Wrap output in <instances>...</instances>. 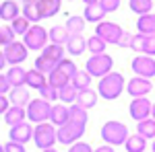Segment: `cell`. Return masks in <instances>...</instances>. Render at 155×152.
I'll return each mask as SVG.
<instances>
[{
  "mask_svg": "<svg viewBox=\"0 0 155 152\" xmlns=\"http://www.w3.org/2000/svg\"><path fill=\"white\" fill-rule=\"evenodd\" d=\"M151 109H153V105L149 103L147 97H143V99H132L130 107H128L130 117L137 121V123H141V121H145V119H149V117H151Z\"/></svg>",
  "mask_w": 155,
  "mask_h": 152,
  "instance_id": "cell-11",
  "label": "cell"
},
{
  "mask_svg": "<svg viewBox=\"0 0 155 152\" xmlns=\"http://www.w3.org/2000/svg\"><path fill=\"white\" fill-rule=\"evenodd\" d=\"M137 134L143 136L145 140H155V119H153V117H149V119L141 121V123L137 126Z\"/></svg>",
  "mask_w": 155,
  "mask_h": 152,
  "instance_id": "cell-32",
  "label": "cell"
},
{
  "mask_svg": "<svg viewBox=\"0 0 155 152\" xmlns=\"http://www.w3.org/2000/svg\"><path fill=\"white\" fill-rule=\"evenodd\" d=\"M68 121H74V123L87 126V121H89V113H87V109L79 107L77 103L71 105V107H68Z\"/></svg>",
  "mask_w": 155,
  "mask_h": 152,
  "instance_id": "cell-27",
  "label": "cell"
},
{
  "mask_svg": "<svg viewBox=\"0 0 155 152\" xmlns=\"http://www.w3.org/2000/svg\"><path fill=\"white\" fill-rule=\"evenodd\" d=\"M106 19V11L101 8V0H87L85 2V21L89 23H104Z\"/></svg>",
  "mask_w": 155,
  "mask_h": 152,
  "instance_id": "cell-15",
  "label": "cell"
},
{
  "mask_svg": "<svg viewBox=\"0 0 155 152\" xmlns=\"http://www.w3.org/2000/svg\"><path fill=\"white\" fill-rule=\"evenodd\" d=\"M101 8L106 11V14L107 12H114L120 8V2L118 0H101Z\"/></svg>",
  "mask_w": 155,
  "mask_h": 152,
  "instance_id": "cell-43",
  "label": "cell"
},
{
  "mask_svg": "<svg viewBox=\"0 0 155 152\" xmlns=\"http://www.w3.org/2000/svg\"><path fill=\"white\" fill-rule=\"evenodd\" d=\"M128 6L139 17H145V14H151V8H155V2H151V0H130Z\"/></svg>",
  "mask_w": 155,
  "mask_h": 152,
  "instance_id": "cell-30",
  "label": "cell"
},
{
  "mask_svg": "<svg viewBox=\"0 0 155 152\" xmlns=\"http://www.w3.org/2000/svg\"><path fill=\"white\" fill-rule=\"evenodd\" d=\"M151 152H155V140H153V144H151Z\"/></svg>",
  "mask_w": 155,
  "mask_h": 152,
  "instance_id": "cell-52",
  "label": "cell"
},
{
  "mask_svg": "<svg viewBox=\"0 0 155 152\" xmlns=\"http://www.w3.org/2000/svg\"><path fill=\"white\" fill-rule=\"evenodd\" d=\"M106 45L107 43L97 35H91L87 39V49L91 51V56H101V54H106Z\"/></svg>",
  "mask_w": 155,
  "mask_h": 152,
  "instance_id": "cell-34",
  "label": "cell"
},
{
  "mask_svg": "<svg viewBox=\"0 0 155 152\" xmlns=\"http://www.w3.org/2000/svg\"><path fill=\"white\" fill-rule=\"evenodd\" d=\"M8 138H11V142H17V144H23L25 146L29 140H33V128H31V123L23 121V123L11 128L8 129Z\"/></svg>",
  "mask_w": 155,
  "mask_h": 152,
  "instance_id": "cell-14",
  "label": "cell"
},
{
  "mask_svg": "<svg viewBox=\"0 0 155 152\" xmlns=\"http://www.w3.org/2000/svg\"><path fill=\"white\" fill-rule=\"evenodd\" d=\"M6 66V58H4V54L0 51V72H2V68Z\"/></svg>",
  "mask_w": 155,
  "mask_h": 152,
  "instance_id": "cell-49",
  "label": "cell"
},
{
  "mask_svg": "<svg viewBox=\"0 0 155 152\" xmlns=\"http://www.w3.org/2000/svg\"><path fill=\"white\" fill-rule=\"evenodd\" d=\"M48 31L41 27V25H31V29L23 35V43L27 49H33V51H44L48 47Z\"/></svg>",
  "mask_w": 155,
  "mask_h": 152,
  "instance_id": "cell-5",
  "label": "cell"
},
{
  "mask_svg": "<svg viewBox=\"0 0 155 152\" xmlns=\"http://www.w3.org/2000/svg\"><path fill=\"white\" fill-rule=\"evenodd\" d=\"M58 129V142L60 144H77V142H81L85 134V126L81 123H74V121H68V123H64L62 128H56Z\"/></svg>",
  "mask_w": 155,
  "mask_h": 152,
  "instance_id": "cell-8",
  "label": "cell"
},
{
  "mask_svg": "<svg viewBox=\"0 0 155 152\" xmlns=\"http://www.w3.org/2000/svg\"><path fill=\"white\" fill-rule=\"evenodd\" d=\"M48 35H50V41H52L54 45H62V47H66L68 39H71V33L66 31L64 25H56V27H52V29L48 31Z\"/></svg>",
  "mask_w": 155,
  "mask_h": 152,
  "instance_id": "cell-20",
  "label": "cell"
},
{
  "mask_svg": "<svg viewBox=\"0 0 155 152\" xmlns=\"http://www.w3.org/2000/svg\"><path fill=\"white\" fill-rule=\"evenodd\" d=\"M132 39H134L132 33H124L122 39H120V43H118V47H130L132 45Z\"/></svg>",
  "mask_w": 155,
  "mask_h": 152,
  "instance_id": "cell-47",
  "label": "cell"
},
{
  "mask_svg": "<svg viewBox=\"0 0 155 152\" xmlns=\"http://www.w3.org/2000/svg\"><path fill=\"white\" fill-rule=\"evenodd\" d=\"M11 109V101L6 95H0V115H6V111Z\"/></svg>",
  "mask_w": 155,
  "mask_h": 152,
  "instance_id": "cell-46",
  "label": "cell"
},
{
  "mask_svg": "<svg viewBox=\"0 0 155 152\" xmlns=\"http://www.w3.org/2000/svg\"><path fill=\"white\" fill-rule=\"evenodd\" d=\"M93 152H114V148H112V146H107V144H101V146L95 148Z\"/></svg>",
  "mask_w": 155,
  "mask_h": 152,
  "instance_id": "cell-48",
  "label": "cell"
},
{
  "mask_svg": "<svg viewBox=\"0 0 155 152\" xmlns=\"http://www.w3.org/2000/svg\"><path fill=\"white\" fill-rule=\"evenodd\" d=\"M8 101H11L12 107H23L27 109L29 103H31V97H29V91L21 86V88H12L11 93H8Z\"/></svg>",
  "mask_w": 155,
  "mask_h": 152,
  "instance_id": "cell-18",
  "label": "cell"
},
{
  "mask_svg": "<svg viewBox=\"0 0 155 152\" xmlns=\"http://www.w3.org/2000/svg\"><path fill=\"white\" fill-rule=\"evenodd\" d=\"M130 47L134 51H141V56L155 58V35H134Z\"/></svg>",
  "mask_w": 155,
  "mask_h": 152,
  "instance_id": "cell-13",
  "label": "cell"
},
{
  "mask_svg": "<svg viewBox=\"0 0 155 152\" xmlns=\"http://www.w3.org/2000/svg\"><path fill=\"white\" fill-rule=\"evenodd\" d=\"M46 84H48V76H46V74H41V72L35 70V68L27 70V86H29V88L41 91Z\"/></svg>",
  "mask_w": 155,
  "mask_h": 152,
  "instance_id": "cell-22",
  "label": "cell"
},
{
  "mask_svg": "<svg viewBox=\"0 0 155 152\" xmlns=\"http://www.w3.org/2000/svg\"><path fill=\"white\" fill-rule=\"evenodd\" d=\"M11 27H12V31H15L17 35H25V33H27V31L31 29V23H29V21L25 19L23 14H21L19 19H15V21L11 23Z\"/></svg>",
  "mask_w": 155,
  "mask_h": 152,
  "instance_id": "cell-41",
  "label": "cell"
},
{
  "mask_svg": "<svg viewBox=\"0 0 155 152\" xmlns=\"http://www.w3.org/2000/svg\"><path fill=\"white\" fill-rule=\"evenodd\" d=\"M4 152H27L23 144H17V142H6L4 144Z\"/></svg>",
  "mask_w": 155,
  "mask_h": 152,
  "instance_id": "cell-45",
  "label": "cell"
},
{
  "mask_svg": "<svg viewBox=\"0 0 155 152\" xmlns=\"http://www.w3.org/2000/svg\"><path fill=\"white\" fill-rule=\"evenodd\" d=\"M128 128L120 121H106L101 126V140L106 142L107 146H120V144H126L128 140Z\"/></svg>",
  "mask_w": 155,
  "mask_h": 152,
  "instance_id": "cell-2",
  "label": "cell"
},
{
  "mask_svg": "<svg viewBox=\"0 0 155 152\" xmlns=\"http://www.w3.org/2000/svg\"><path fill=\"white\" fill-rule=\"evenodd\" d=\"M124 148H126V152H145L147 140H145L143 136H139V134H132V136H128Z\"/></svg>",
  "mask_w": 155,
  "mask_h": 152,
  "instance_id": "cell-31",
  "label": "cell"
},
{
  "mask_svg": "<svg viewBox=\"0 0 155 152\" xmlns=\"http://www.w3.org/2000/svg\"><path fill=\"white\" fill-rule=\"evenodd\" d=\"M137 29H139V35H155V12L139 17Z\"/></svg>",
  "mask_w": 155,
  "mask_h": 152,
  "instance_id": "cell-24",
  "label": "cell"
},
{
  "mask_svg": "<svg viewBox=\"0 0 155 152\" xmlns=\"http://www.w3.org/2000/svg\"><path fill=\"white\" fill-rule=\"evenodd\" d=\"M15 35H17V33L12 31L11 25H2V27H0V45L6 47V45H11V43H15V41H17Z\"/></svg>",
  "mask_w": 155,
  "mask_h": 152,
  "instance_id": "cell-40",
  "label": "cell"
},
{
  "mask_svg": "<svg viewBox=\"0 0 155 152\" xmlns=\"http://www.w3.org/2000/svg\"><path fill=\"white\" fill-rule=\"evenodd\" d=\"M132 72H134L139 78L151 80L155 76V58H149V56H134V60H132Z\"/></svg>",
  "mask_w": 155,
  "mask_h": 152,
  "instance_id": "cell-10",
  "label": "cell"
},
{
  "mask_svg": "<svg viewBox=\"0 0 155 152\" xmlns=\"http://www.w3.org/2000/svg\"><path fill=\"white\" fill-rule=\"evenodd\" d=\"M41 152H58L56 148H50V150H41Z\"/></svg>",
  "mask_w": 155,
  "mask_h": 152,
  "instance_id": "cell-51",
  "label": "cell"
},
{
  "mask_svg": "<svg viewBox=\"0 0 155 152\" xmlns=\"http://www.w3.org/2000/svg\"><path fill=\"white\" fill-rule=\"evenodd\" d=\"M19 4L15 0H4L0 2V19L6 21V23H12L15 19H19Z\"/></svg>",
  "mask_w": 155,
  "mask_h": 152,
  "instance_id": "cell-19",
  "label": "cell"
},
{
  "mask_svg": "<svg viewBox=\"0 0 155 152\" xmlns=\"http://www.w3.org/2000/svg\"><path fill=\"white\" fill-rule=\"evenodd\" d=\"M0 152H4V146H2V144H0Z\"/></svg>",
  "mask_w": 155,
  "mask_h": 152,
  "instance_id": "cell-53",
  "label": "cell"
},
{
  "mask_svg": "<svg viewBox=\"0 0 155 152\" xmlns=\"http://www.w3.org/2000/svg\"><path fill=\"white\" fill-rule=\"evenodd\" d=\"M52 126L62 128L64 123H68V107L66 105H52V115H50Z\"/></svg>",
  "mask_w": 155,
  "mask_h": 152,
  "instance_id": "cell-23",
  "label": "cell"
},
{
  "mask_svg": "<svg viewBox=\"0 0 155 152\" xmlns=\"http://www.w3.org/2000/svg\"><path fill=\"white\" fill-rule=\"evenodd\" d=\"M97 97L99 95L93 91V88H85V91H79V97H77V105L83 107V109H93L97 105Z\"/></svg>",
  "mask_w": 155,
  "mask_h": 152,
  "instance_id": "cell-21",
  "label": "cell"
},
{
  "mask_svg": "<svg viewBox=\"0 0 155 152\" xmlns=\"http://www.w3.org/2000/svg\"><path fill=\"white\" fill-rule=\"evenodd\" d=\"M151 88H153L151 80L139 78V76H134V78H130V80L126 82V93L130 95L132 99H143L145 95L151 93Z\"/></svg>",
  "mask_w": 155,
  "mask_h": 152,
  "instance_id": "cell-12",
  "label": "cell"
},
{
  "mask_svg": "<svg viewBox=\"0 0 155 152\" xmlns=\"http://www.w3.org/2000/svg\"><path fill=\"white\" fill-rule=\"evenodd\" d=\"M48 84H52L54 88H58V91H60V88L68 86V84H71V80H68V78H66V76H64V74H62V72L56 68V70H54V72L48 76Z\"/></svg>",
  "mask_w": 155,
  "mask_h": 152,
  "instance_id": "cell-37",
  "label": "cell"
},
{
  "mask_svg": "<svg viewBox=\"0 0 155 152\" xmlns=\"http://www.w3.org/2000/svg\"><path fill=\"white\" fill-rule=\"evenodd\" d=\"M25 119H27V109H23V107H11V109L6 111V115H4V121H6L11 128L23 123Z\"/></svg>",
  "mask_w": 155,
  "mask_h": 152,
  "instance_id": "cell-26",
  "label": "cell"
},
{
  "mask_svg": "<svg viewBox=\"0 0 155 152\" xmlns=\"http://www.w3.org/2000/svg\"><path fill=\"white\" fill-rule=\"evenodd\" d=\"M77 97H79V91H77L72 84L60 88V101H62L64 105H74V103H77Z\"/></svg>",
  "mask_w": 155,
  "mask_h": 152,
  "instance_id": "cell-36",
  "label": "cell"
},
{
  "mask_svg": "<svg viewBox=\"0 0 155 152\" xmlns=\"http://www.w3.org/2000/svg\"><path fill=\"white\" fill-rule=\"evenodd\" d=\"M124 33H126V31H124L120 25L112 23V21H104V23L95 25V35L101 37L106 43H110V45H118Z\"/></svg>",
  "mask_w": 155,
  "mask_h": 152,
  "instance_id": "cell-7",
  "label": "cell"
},
{
  "mask_svg": "<svg viewBox=\"0 0 155 152\" xmlns=\"http://www.w3.org/2000/svg\"><path fill=\"white\" fill-rule=\"evenodd\" d=\"M6 78L11 82L12 88H21V86H27V70L23 66H12L6 72Z\"/></svg>",
  "mask_w": 155,
  "mask_h": 152,
  "instance_id": "cell-17",
  "label": "cell"
},
{
  "mask_svg": "<svg viewBox=\"0 0 155 152\" xmlns=\"http://www.w3.org/2000/svg\"><path fill=\"white\" fill-rule=\"evenodd\" d=\"M50 115H52V103L44 101V99H33L29 107H27V119L29 123H48Z\"/></svg>",
  "mask_w": 155,
  "mask_h": 152,
  "instance_id": "cell-6",
  "label": "cell"
},
{
  "mask_svg": "<svg viewBox=\"0 0 155 152\" xmlns=\"http://www.w3.org/2000/svg\"><path fill=\"white\" fill-rule=\"evenodd\" d=\"M21 12H23V17L31 25H39V21L44 19L41 12H39V4H37V0H27V2H23Z\"/></svg>",
  "mask_w": 155,
  "mask_h": 152,
  "instance_id": "cell-16",
  "label": "cell"
},
{
  "mask_svg": "<svg viewBox=\"0 0 155 152\" xmlns=\"http://www.w3.org/2000/svg\"><path fill=\"white\" fill-rule=\"evenodd\" d=\"M112 66H114V60L112 56H107V54H101V56H91V58L87 60V64H85V70L89 72L93 78H104L107 74H112Z\"/></svg>",
  "mask_w": 155,
  "mask_h": 152,
  "instance_id": "cell-4",
  "label": "cell"
},
{
  "mask_svg": "<svg viewBox=\"0 0 155 152\" xmlns=\"http://www.w3.org/2000/svg\"><path fill=\"white\" fill-rule=\"evenodd\" d=\"M151 117L155 119V103H153V109H151Z\"/></svg>",
  "mask_w": 155,
  "mask_h": 152,
  "instance_id": "cell-50",
  "label": "cell"
},
{
  "mask_svg": "<svg viewBox=\"0 0 155 152\" xmlns=\"http://www.w3.org/2000/svg\"><path fill=\"white\" fill-rule=\"evenodd\" d=\"M66 31L71 33V35H81L85 29V17H79V14H72L66 19Z\"/></svg>",
  "mask_w": 155,
  "mask_h": 152,
  "instance_id": "cell-29",
  "label": "cell"
},
{
  "mask_svg": "<svg viewBox=\"0 0 155 152\" xmlns=\"http://www.w3.org/2000/svg\"><path fill=\"white\" fill-rule=\"evenodd\" d=\"M41 56H44V58H48V60H52V62H56V64H60V62L64 60V47L50 43V45L41 51Z\"/></svg>",
  "mask_w": 155,
  "mask_h": 152,
  "instance_id": "cell-35",
  "label": "cell"
},
{
  "mask_svg": "<svg viewBox=\"0 0 155 152\" xmlns=\"http://www.w3.org/2000/svg\"><path fill=\"white\" fill-rule=\"evenodd\" d=\"M27 47H25L23 41H15V43H11V45H6L4 49H2V54H4V58H6V64L8 66H21L25 60H27Z\"/></svg>",
  "mask_w": 155,
  "mask_h": 152,
  "instance_id": "cell-9",
  "label": "cell"
},
{
  "mask_svg": "<svg viewBox=\"0 0 155 152\" xmlns=\"http://www.w3.org/2000/svg\"><path fill=\"white\" fill-rule=\"evenodd\" d=\"M56 68H58V70L62 72L68 80H72V78L77 76V72H79V70H77V66H74V62H72V60H68V58H64L58 66H56Z\"/></svg>",
  "mask_w": 155,
  "mask_h": 152,
  "instance_id": "cell-39",
  "label": "cell"
},
{
  "mask_svg": "<svg viewBox=\"0 0 155 152\" xmlns=\"http://www.w3.org/2000/svg\"><path fill=\"white\" fill-rule=\"evenodd\" d=\"M37 4H39V12L44 19H52L54 14H58L62 6L60 0H37Z\"/></svg>",
  "mask_w": 155,
  "mask_h": 152,
  "instance_id": "cell-25",
  "label": "cell"
},
{
  "mask_svg": "<svg viewBox=\"0 0 155 152\" xmlns=\"http://www.w3.org/2000/svg\"><path fill=\"white\" fill-rule=\"evenodd\" d=\"M39 95H41L39 99H44V101H48V103H54L56 99H60V91H58V88H54L52 84H46V86L39 91Z\"/></svg>",
  "mask_w": 155,
  "mask_h": 152,
  "instance_id": "cell-42",
  "label": "cell"
},
{
  "mask_svg": "<svg viewBox=\"0 0 155 152\" xmlns=\"http://www.w3.org/2000/svg\"><path fill=\"white\" fill-rule=\"evenodd\" d=\"M68 152H93V148L87 144V142H77V144H72Z\"/></svg>",
  "mask_w": 155,
  "mask_h": 152,
  "instance_id": "cell-44",
  "label": "cell"
},
{
  "mask_svg": "<svg viewBox=\"0 0 155 152\" xmlns=\"http://www.w3.org/2000/svg\"><path fill=\"white\" fill-rule=\"evenodd\" d=\"M33 142L39 150H50L58 142V129L52 128V123H39L33 128Z\"/></svg>",
  "mask_w": 155,
  "mask_h": 152,
  "instance_id": "cell-3",
  "label": "cell"
},
{
  "mask_svg": "<svg viewBox=\"0 0 155 152\" xmlns=\"http://www.w3.org/2000/svg\"><path fill=\"white\" fill-rule=\"evenodd\" d=\"M85 47H87V41H85L83 35H71L68 43H66V49H68L71 56H81L85 51Z\"/></svg>",
  "mask_w": 155,
  "mask_h": 152,
  "instance_id": "cell-28",
  "label": "cell"
},
{
  "mask_svg": "<svg viewBox=\"0 0 155 152\" xmlns=\"http://www.w3.org/2000/svg\"><path fill=\"white\" fill-rule=\"evenodd\" d=\"M124 88H126L124 76L120 72H112V74H107V76H104L99 80V84H97V95L101 99H106V101H114V99H118L120 95H122Z\"/></svg>",
  "mask_w": 155,
  "mask_h": 152,
  "instance_id": "cell-1",
  "label": "cell"
},
{
  "mask_svg": "<svg viewBox=\"0 0 155 152\" xmlns=\"http://www.w3.org/2000/svg\"><path fill=\"white\" fill-rule=\"evenodd\" d=\"M91 78H93V76H91L87 70H79L77 76L71 80V84L77 88V91H85V88H91Z\"/></svg>",
  "mask_w": 155,
  "mask_h": 152,
  "instance_id": "cell-33",
  "label": "cell"
},
{
  "mask_svg": "<svg viewBox=\"0 0 155 152\" xmlns=\"http://www.w3.org/2000/svg\"><path fill=\"white\" fill-rule=\"evenodd\" d=\"M56 62H52V60H48V58H44V56H39V58L35 60V70H39L41 74H46V76H50L52 72L56 70Z\"/></svg>",
  "mask_w": 155,
  "mask_h": 152,
  "instance_id": "cell-38",
  "label": "cell"
}]
</instances>
